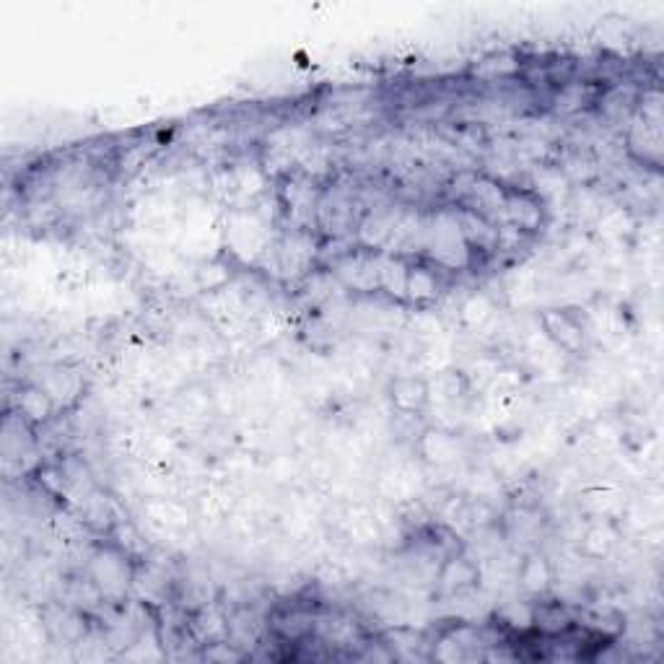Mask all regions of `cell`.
Returning <instances> with one entry per match:
<instances>
[{
  "instance_id": "obj_1",
  "label": "cell",
  "mask_w": 664,
  "mask_h": 664,
  "mask_svg": "<svg viewBox=\"0 0 664 664\" xmlns=\"http://www.w3.org/2000/svg\"><path fill=\"white\" fill-rule=\"evenodd\" d=\"M224 244L234 260L252 265L273 249L268 224L255 213H231L224 226Z\"/></svg>"
},
{
  "instance_id": "obj_2",
  "label": "cell",
  "mask_w": 664,
  "mask_h": 664,
  "mask_svg": "<svg viewBox=\"0 0 664 664\" xmlns=\"http://www.w3.org/2000/svg\"><path fill=\"white\" fill-rule=\"evenodd\" d=\"M426 249L439 268L449 270L465 268L470 257H473V249L467 247L460 226H457V218H454V211L439 213L426 226Z\"/></svg>"
},
{
  "instance_id": "obj_3",
  "label": "cell",
  "mask_w": 664,
  "mask_h": 664,
  "mask_svg": "<svg viewBox=\"0 0 664 664\" xmlns=\"http://www.w3.org/2000/svg\"><path fill=\"white\" fill-rule=\"evenodd\" d=\"M89 579L99 589L104 600L122 602L128 589L133 587L135 574L130 566V556L120 548H102L89 558Z\"/></svg>"
},
{
  "instance_id": "obj_4",
  "label": "cell",
  "mask_w": 664,
  "mask_h": 664,
  "mask_svg": "<svg viewBox=\"0 0 664 664\" xmlns=\"http://www.w3.org/2000/svg\"><path fill=\"white\" fill-rule=\"evenodd\" d=\"M379 265H382V255H374V249L361 247L335 260L332 275L348 291L371 294V291H379Z\"/></svg>"
},
{
  "instance_id": "obj_5",
  "label": "cell",
  "mask_w": 664,
  "mask_h": 664,
  "mask_svg": "<svg viewBox=\"0 0 664 664\" xmlns=\"http://www.w3.org/2000/svg\"><path fill=\"white\" fill-rule=\"evenodd\" d=\"M540 325H543V335L553 343L556 351L569 353V356H579L584 351L587 330L569 309H545L540 314Z\"/></svg>"
},
{
  "instance_id": "obj_6",
  "label": "cell",
  "mask_w": 664,
  "mask_h": 664,
  "mask_svg": "<svg viewBox=\"0 0 664 664\" xmlns=\"http://www.w3.org/2000/svg\"><path fill=\"white\" fill-rule=\"evenodd\" d=\"M462 208H470L478 216L488 218L491 224H504V208H506V190L501 182L493 177H473L470 187H465L460 195Z\"/></svg>"
},
{
  "instance_id": "obj_7",
  "label": "cell",
  "mask_w": 664,
  "mask_h": 664,
  "mask_svg": "<svg viewBox=\"0 0 664 664\" xmlns=\"http://www.w3.org/2000/svg\"><path fill=\"white\" fill-rule=\"evenodd\" d=\"M504 224L514 226L522 234H535L545 224V205L540 192L506 190Z\"/></svg>"
},
{
  "instance_id": "obj_8",
  "label": "cell",
  "mask_w": 664,
  "mask_h": 664,
  "mask_svg": "<svg viewBox=\"0 0 664 664\" xmlns=\"http://www.w3.org/2000/svg\"><path fill=\"white\" fill-rule=\"evenodd\" d=\"M283 205H286L288 218L294 221L296 231H307L317 224V211H320V195L307 179H291L283 190Z\"/></svg>"
},
{
  "instance_id": "obj_9",
  "label": "cell",
  "mask_w": 664,
  "mask_h": 664,
  "mask_svg": "<svg viewBox=\"0 0 664 664\" xmlns=\"http://www.w3.org/2000/svg\"><path fill=\"white\" fill-rule=\"evenodd\" d=\"M275 262H278V275L283 278H296L312 268L314 242L307 231H294L288 234L281 244H275Z\"/></svg>"
},
{
  "instance_id": "obj_10",
  "label": "cell",
  "mask_w": 664,
  "mask_h": 664,
  "mask_svg": "<svg viewBox=\"0 0 664 664\" xmlns=\"http://www.w3.org/2000/svg\"><path fill=\"white\" fill-rule=\"evenodd\" d=\"M143 517L148 519L151 530L161 535H179L190 530L192 517L185 504H179L174 498H148L143 504Z\"/></svg>"
},
{
  "instance_id": "obj_11",
  "label": "cell",
  "mask_w": 664,
  "mask_h": 664,
  "mask_svg": "<svg viewBox=\"0 0 664 664\" xmlns=\"http://www.w3.org/2000/svg\"><path fill=\"white\" fill-rule=\"evenodd\" d=\"M454 218H457V226H460L462 237H465L467 247L480 249V252H493L498 247V226L491 224L488 218L478 216L470 208H462L457 205L454 208Z\"/></svg>"
},
{
  "instance_id": "obj_12",
  "label": "cell",
  "mask_w": 664,
  "mask_h": 664,
  "mask_svg": "<svg viewBox=\"0 0 664 664\" xmlns=\"http://www.w3.org/2000/svg\"><path fill=\"white\" fill-rule=\"evenodd\" d=\"M662 120L659 117H636L631 122V130H628V146L639 159L652 161L659 164V156H662Z\"/></svg>"
},
{
  "instance_id": "obj_13",
  "label": "cell",
  "mask_w": 664,
  "mask_h": 664,
  "mask_svg": "<svg viewBox=\"0 0 664 664\" xmlns=\"http://www.w3.org/2000/svg\"><path fill=\"white\" fill-rule=\"evenodd\" d=\"M423 486V475L415 465H397L392 467L390 473H384L379 480V491L387 501H395V504H403V501H415L418 491Z\"/></svg>"
},
{
  "instance_id": "obj_14",
  "label": "cell",
  "mask_w": 664,
  "mask_h": 664,
  "mask_svg": "<svg viewBox=\"0 0 664 664\" xmlns=\"http://www.w3.org/2000/svg\"><path fill=\"white\" fill-rule=\"evenodd\" d=\"M439 592L444 594H462L480 584V569L470 558L465 556H449L444 566L439 569Z\"/></svg>"
},
{
  "instance_id": "obj_15",
  "label": "cell",
  "mask_w": 664,
  "mask_h": 664,
  "mask_svg": "<svg viewBox=\"0 0 664 664\" xmlns=\"http://www.w3.org/2000/svg\"><path fill=\"white\" fill-rule=\"evenodd\" d=\"M187 628H190V636L198 644L203 646H213V644H221V641H229L231 636V626L229 620L221 615V610L218 607H208L203 605L198 610V613L192 615L190 623H187Z\"/></svg>"
},
{
  "instance_id": "obj_16",
  "label": "cell",
  "mask_w": 664,
  "mask_h": 664,
  "mask_svg": "<svg viewBox=\"0 0 664 664\" xmlns=\"http://www.w3.org/2000/svg\"><path fill=\"white\" fill-rule=\"evenodd\" d=\"M441 294L439 273L431 265L415 262L408 268V283H405V301L415 307H428L434 304Z\"/></svg>"
},
{
  "instance_id": "obj_17",
  "label": "cell",
  "mask_w": 664,
  "mask_h": 664,
  "mask_svg": "<svg viewBox=\"0 0 664 664\" xmlns=\"http://www.w3.org/2000/svg\"><path fill=\"white\" fill-rule=\"evenodd\" d=\"M392 408L403 415L423 413L428 405V379L423 377H397L390 384Z\"/></svg>"
},
{
  "instance_id": "obj_18",
  "label": "cell",
  "mask_w": 664,
  "mask_h": 664,
  "mask_svg": "<svg viewBox=\"0 0 664 664\" xmlns=\"http://www.w3.org/2000/svg\"><path fill=\"white\" fill-rule=\"evenodd\" d=\"M579 504L597 519H610L615 514L623 511L626 506V496L613 483H597V486H589L581 491Z\"/></svg>"
},
{
  "instance_id": "obj_19",
  "label": "cell",
  "mask_w": 664,
  "mask_h": 664,
  "mask_svg": "<svg viewBox=\"0 0 664 664\" xmlns=\"http://www.w3.org/2000/svg\"><path fill=\"white\" fill-rule=\"evenodd\" d=\"M16 408H19V415L29 426H45V423L52 421L58 405L39 384H26L16 395Z\"/></svg>"
},
{
  "instance_id": "obj_20",
  "label": "cell",
  "mask_w": 664,
  "mask_h": 664,
  "mask_svg": "<svg viewBox=\"0 0 664 664\" xmlns=\"http://www.w3.org/2000/svg\"><path fill=\"white\" fill-rule=\"evenodd\" d=\"M421 454L426 457V462H431V465L447 467L460 460L462 447L454 434L441 431V428H431V431H426L421 439Z\"/></svg>"
},
{
  "instance_id": "obj_21",
  "label": "cell",
  "mask_w": 664,
  "mask_h": 664,
  "mask_svg": "<svg viewBox=\"0 0 664 664\" xmlns=\"http://www.w3.org/2000/svg\"><path fill=\"white\" fill-rule=\"evenodd\" d=\"M400 213H369V216L358 224V242L364 249H382L390 242L392 231H395Z\"/></svg>"
},
{
  "instance_id": "obj_22",
  "label": "cell",
  "mask_w": 664,
  "mask_h": 664,
  "mask_svg": "<svg viewBox=\"0 0 664 664\" xmlns=\"http://www.w3.org/2000/svg\"><path fill=\"white\" fill-rule=\"evenodd\" d=\"M345 532L356 545H371L382 537V524L377 519V511L369 506H356L345 514Z\"/></svg>"
},
{
  "instance_id": "obj_23",
  "label": "cell",
  "mask_w": 664,
  "mask_h": 664,
  "mask_svg": "<svg viewBox=\"0 0 664 664\" xmlns=\"http://www.w3.org/2000/svg\"><path fill=\"white\" fill-rule=\"evenodd\" d=\"M410 262L403 255H382L379 265V291L395 301H405V283H408Z\"/></svg>"
},
{
  "instance_id": "obj_24",
  "label": "cell",
  "mask_w": 664,
  "mask_h": 664,
  "mask_svg": "<svg viewBox=\"0 0 664 664\" xmlns=\"http://www.w3.org/2000/svg\"><path fill=\"white\" fill-rule=\"evenodd\" d=\"M517 581L527 594H545L550 587V581H553L550 563L545 561L540 553H532V556H527L524 561H519Z\"/></svg>"
},
{
  "instance_id": "obj_25",
  "label": "cell",
  "mask_w": 664,
  "mask_h": 664,
  "mask_svg": "<svg viewBox=\"0 0 664 664\" xmlns=\"http://www.w3.org/2000/svg\"><path fill=\"white\" fill-rule=\"evenodd\" d=\"M47 631L58 641L68 646H76L86 639V618L78 610L68 607V610H55V618H47Z\"/></svg>"
},
{
  "instance_id": "obj_26",
  "label": "cell",
  "mask_w": 664,
  "mask_h": 664,
  "mask_svg": "<svg viewBox=\"0 0 664 664\" xmlns=\"http://www.w3.org/2000/svg\"><path fill=\"white\" fill-rule=\"evenodd\" d=\"M615 543H618V532H615L613 522L610 519L597 522L581 537V556L589 558V561H600V558L610 556Z\"/></svg>"
},
{
  "instance_id": "obj_27",
  "label": "cell",
  "mask_w": 664,
  "mask_h": 664,
  "mask_svg": "<svg viewBox=\"0 0 664 664\" xmlns=\"http://www.w3.org/2000/svg\"><path fill=\"white\" fill-rule=\"evenodd\" d=\"M317 626V618L307 610H301V607H294V610H286V613L273 615V628L275 633L286 641H299L304 636L314 631Z\"/></svg>"
},
{
  "instance_id": "obj_28",
  "label": "cell",
  "mask_w": 664,
  "mask_h": 664,
  "mask_svg": "<svg viewBox=\"0 0 664 664\" xmlns=\"http://www.w3.org/2000/svg\"><path fill=\"white\" fill-rule=\"evenodd\" d=\"M493 312L496 307L486 294H473L460 307V322L467 330H483L493 320Z\"/></svg>"
},
{
  "instance_id": "obj_29",
  "label": "cell",
  "mask_w": 664,
  "mask_h": 664,
  "mask_svg": "<svg viewBox=\"0 0 664 664\" xmlns=\"http://www.w3.org/2000/svg\"><path fill=\"white\" fill-rule=\"evenodd\" d=\"M387 641H390L392 657L400 659H426V654L421 649H426V641H423L421 633L410 631V628H395V631L387 633Z\"/></svg>"
},
{
  "instance_id": "obj_30",
  "label": "cell",
  "mask_w": 664,
  "mask_h": 664,
  "mask_svg": "<svg viewBox=\"0 0 664 664\" xmlns=\"http://www.w3.org/2000/svg\"><path fill=\"white\" fill-rule=\"evenodd\" d=\"M592 86L589 83H566L556 96V109L563 115H571V112H579V109L587 107L592 102Z\"/></svg>"
},
{
  "instance_id": "obj_31",
  "label": "cell",
  "mask_w": 664,
  "mask_h": 664,
  "mask_svg": "<svg viewBox=\"0 0 664 664\" xmlns=\"http://www.w3.org/2000/svg\"><path fill=\"white\" fill-rule=\"evenodd\" d=\"M39 387L55 400V405L68 403V400L78 395V382L65 369H55L52 374H47L45 382L39 384Z\"/></svg>"
},
{
  "instance_id": "obj_32",
  "label": "cell",
  "mask_w": 664,
  "mask_h": 664,
  "mask_svg": "<svg viewBox=\"0 0 664 664\" xmlns=\"http://www.w3.org/2000/svg\"><path fill=\"white\" fill-rule=\"evenodd\" d=\"M517 71H519L517 58H514V55H506V52H501V55H488V58H483L473 68L475 76H483V78L514 76Z\"/></svg>"
},
{
  "instance_id": "obj_33",
  "label": "cell",
  "mask_w": 664,
  "mask_h": 664,
  "mask_svg": "<svg viewBox=\"0 0 664 664\" xmlns=\"http://www.w3.org/2000/svg\"><path fill=\"white\" fill-rule=\"evenodd\" d=\"M506 294L517 304H527V301L535 299L537 294V278L530 268H519L517 273L511 275V281L506 283Z\"/></svg>"
},
{
  "instance_id": "obj_34",
  "label": "cell",
  "mask_w": 664,
  "mask_h": 664,
  "mask_svg": "<svg viewBox=\"0 0 664 664\" xmlns=\"http://www.w3.org/2000/svg\"><path fill=\"white\" fill-rule=\"evenodd\" d=\"M571 620L566 618L561 607H540V610H532V626H537L548 636H556V633H563L569 628Z\"/></svg>"
},
{
  "instance_id": "obj_35",
  "label": "cell",
  "mask_w": 664,
  "mask_h": 664,
  "mask_svg": "<svg viewBox=\"0 0 664 664\" xmlns=\"http://www.w3.org/2000/svg\"><path fill=\"white\" fill-rule=\"evenodd\" d=\"M231 281V273L226 270V265H221L218 260H208L200 265L198 270V283L203 291H208V294H213V291H221V288L229 286Z\"/></svg>"
},
{
  "instance_id": "obj_36",
  "label": "cell",
  "mask_w": 664,
  "mask_h": 664,
  "mask_svg": "<svg viewBox=\"0 0 664 664\" xmlns=\"http://www.w3.org/2000/svg\"><path fill=\"white\" fill-rule=\"evenodd\" d=\"M234 174V185H237V195H244V198H255L260 195L262 187H265V174L260 169H231Z\"/></svg>"
},
{
  "instance_id": "obj_37",
  "label": "cell",
  "mask_w": 664,
  "mask_h": 664,
  "mask_svg": "<svg viewBox=\"0 0 664 664\" xmlns=\"http://www.w3.org/2000/svg\"><path fill=\"white\" fill-rule=\"evenodd\" d=\"M633 229V221L631 216H628L623 208H613V211H605L600 216V231L602 234H607V237H623V234H628V231Z\"/></svg>"
}]
</instances>
